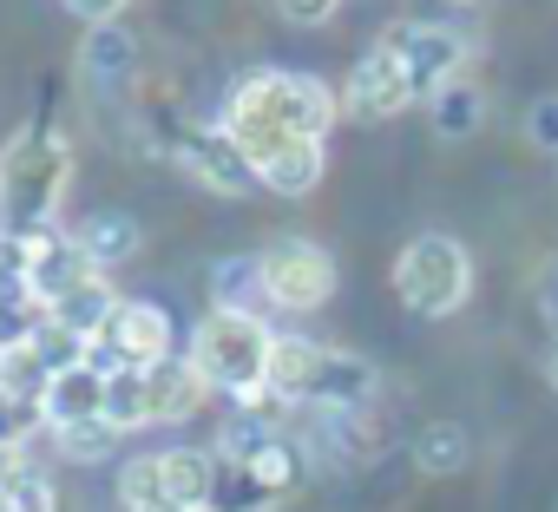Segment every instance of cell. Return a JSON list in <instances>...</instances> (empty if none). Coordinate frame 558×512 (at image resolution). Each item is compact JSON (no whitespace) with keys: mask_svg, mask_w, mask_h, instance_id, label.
I'll use <instances>...</instances> for the list:
<instances>
[{"mask_svg":"<svg viewBox=\"0 0 558 512\" xmlns=\"http://www.w3.org/2000/svg\"><path fill=\"white\" fill-rule=\"evenodd\" d=\"M145 388H151V420H191L210 394V381L197 375L191 355H165L145 368Z\"/></svg>","mask_w":558,"mask_h":512,"instance_id":"14","label":"cell"},{"mask_svg":"<svg viewBox=\"0 0 558 512\" xmlns=\"http://www.w3.org/2000/svg\"><path fill=\"white\" fill-rule=\"evenodd\" d=\"M323 171H329L323 138H296V145L269 151V158L256 164V184H263V191H276V197H310V191L323 184Z\"/></svg>","mask_w":558,"mask_h":512,"instance_id":"16","label":"cell"},{"mask_svg":"<svg viewBox=\"0 0 558 512\" xmlns=\"http://www.w3.org/2000/svg\"><path fill=\"white\" fill-rule=\"evenodd\" d=\"M525 138H532L538 151H558V93L532 99V112H525Z\"/></svg>","mask_w":558,"mask_h":512,"instance_id":"28","label":"cell"},{"mask_svg":"<svg viewBox=\"0 0 558 512\" xmlns=\"http://www.w3.org/2000/svg\"><path fill=\"white\" fill-rule=\"evenodd\" d=\"M316 362H323V342H310V336H276V342H269V381H263V394H269L276 407L310 401Z\"/></svg>","mask_w":558,"mask_h":512,"instance_id":"15","label":"cell"},{"mask_svg":"<svg viewBox=\"0 0 558 512\" xmlns=\"http://www.w3.org/2000/svg\"><path fill=\"white\" fill-rule=\"evenodd\" d=\"M276 8H283V14H290L296 27H323V21H329V14L342 8V0H276Z\"/></svg>","mask_w":558,"mask_h":512,"instance_id":"31","label":"cell"},{"mask_svg":"<svg viewBox=\"0 0 558 512\" xmlns=\"http://www.w3.org/2000/svg\"><path fill=\"white\" fill-rule=\"evenodd\" d=\"M158 466H165V492L184 512H210V499H217V453L171 447V453H158Z\"/></svg>","mask_w":558,"mask_h":512,"instance_id":"19","label":"cell"},{"mask_svg":"<svg viewBox=\"0 0 558 512\" xmlns=\"http://www.w3.org/2000/svg\"><path fill=\"white\" fill-rule=\"evenodd\" d=\"M73 184V145L53 125H21L0 151V236H40L53 230Z\"/></svg>","mask_w":558,"mask_h":512,"instance_id":"2","label":"cell"},{"mask_svg":"<svg viewBox=\"0 0 558 512\" xmlns=\"http://www.w3.org/2000/svg\"><path fill=\"white\" fill-rule=\"evenodd\" d=\"M73 236H80V249H86V264H93V270H119V264H132V256H138V243H145L138 217H132V210H119V204H99V210H86Z\"/></svg>","mask_w":558,"mask_h":512,"instance_id":"13","label":"cell"},{"mask_svg":"<svg viewBox=\"0 0 558 512\" xmlns=\"http://www.w3.org/2000/svg\"><path fill=\"white\" fill-rule=\"evenodd\" d=\"M453 8H480V0H453Z\"/></svg>","mask_w":558,"mask_h":512,"instance_id":"34","label":"cell"},{"mask_svg":"<svg viewBox=\"0 0 558 512\" xmlns=\"http://www.w3.org/2000/svg\"><path fill=\"white\" fill-rule=\"evenodd\" d=\"M34 420H40V407H21V401L0 394V447H21L34 434Z\"/></svg>","mask_w":558,"mask_h":512,"instance_id":"29","label":"cell"},{"mask_svg":"<svg viewBox=\"0 0 558 512\" xmlns=\"http://www.w3.org/2000/svg\"><path fill=\"white\" fill-rule=\"evenodd\" d=\"M342 106L355 119H368V125H388V119H401L414 106V86H408V73H401V60L388 47H368L355 60V73H349V86H342Z\"/></svg>","mask_w":558,"mask_h":512,"instance_id":"9","label":"cell"},{"mask_svg":"<svg viewBox=\"0 0 558 512\" xmlns=\"http://www.w3.org/2000/svg\"><path fill=\"white\" fill-rule=\"evenodd\" d=\"M40 420L60 434V427H80V420H106V368L99 362H80V368H60L40 394Z\"/></svg>","mask_w":558,"mask_h":512,"instance_id":"12","label":"cell"},{"mask_svg":"<svg viewBox=\"0 0 558 512\" xmlns=\"http://www.w3.org/2000/svg\"><path fill=\"white\" fill-rule=\"evenodd\" d=\"M132 66H138V40H132V27L106 21V27H86V34H80V80L112 86V80H132Z\"/></svg>","mask_w":558,"mask_h":512,"instance_id":"18","label":"cell"},{"mask_svg":"<svg viewBox=\"0 0 558 512\" xmlns=\"http://www.w3.org/2000/svg\"><path fill=\"white\" fill-rule=\"evenodd\" d=\"M263 401H269V394H263ZM263 401L236 407V414L217 427V460H223V466H256L276 440H283V427L269 420V407H263Z\"/></svg>","mask_w":558,"mask_h":512,"instance_id":"17","label":"cell"},{"mask_svg":"<svg viewBox=\"0 0 558 512\" xmlns=\"http://www.w3.org/2000/svg\"><path fill=\"white\" fill-rule=\"evenodd\" d=\"M545 381H551V394H558V355H551V362H545Z\"/></svg>","mask_w":558,"mask_h":512,"instance_id":"33","label":"cell"},{"mask_svg":"<svg viewBox=\"0 0 558 512\" xmlns=\"http://www.w3.org/2000/svg\"><path fill=\"white\" fill-rule=\"evenodd\" d=\"M375 388H381V375H375V362H368V355L323 349V362H316V381H310V401H303V407L355 414V407H368V394H375Z\"/></svg>","mask_w":558,"mask_h":512,"instance_id":"11","label":"cell"},{"mask_svg":"<svg viewBox=\"0 0 558 512\" xmlns=\"http://www.w3.org/2000/svg\"><path fill=\"white\" fill-rule=\"evenodd\" d=\"M336 112L342 99L316 73H283V66H250L223 93V132L243 145L250 164H263L269 151H283L296 138H323Z\"/></svg>","mask_w":558,"mask_h":512,"instance_id":"1","label":"cell"},{"mask_svg":"<svg viewBox=\"0 0 558 512\" xmlns=\"http://www.w3.org/2000/svg\"><path fill=\"white\" fill-rule=\"evenodd\" d=\"M427 112H434V132H440V138H473L480 119H486V93H480L473 80H453L447 93L427 99Z\"/></svg>","mask_w":558,"mask_h":512,"instance_id":"23","label":"cell"},{"mask_svg":"<svg viewBox=\"0 0 558 512\" xmlns=\"http://www.w3.org/2000/svg\"><path fill=\"white\" fill-rule=\"evenodd\" d=\"M119 505H125V512H184V505L165 492V466H158V453L125 460V473H119Z\"/></svg>","mask_w":558,"mask_h":512,"instance_id":"25","label":"cell"},{"mask_svg":"<svg viewBox=\"0 0 558 512\" xmlns=\"http://www.w3.org/2000/svg\"><path fill=\"white\" fill-rule=\"evenodd\" d=\"M0 512H60V486L40 473V466H21L8 499H0Z\"/></svg>","mask_w":558,"mask_h":512,"instance_id":"27","label":"cell"},{"mask_svg":"<svg viewBox=\"0 0 558 512\" xmlns=\"http://www.w3.org/2000/svg\"><path fill=\"white\" fill-rule=\"evenodd\" d=\"M263 296L290 316H310L336 296V256L310 236H276L263 249Z\"/></svg>","mask_w":558,"mask_h":512,"instance_id":"5","label":"cell"},{"mask_svg":"<svg viewBox=\"0 0 558 512\" xmlns=\"http://www.w3.org/2000/svg\"><path fill=\"white\" fill-rule=\"evenodd\" d=\"M60 8L73 14V21H86V27H106V21H119L132 0H60Z\"/></svg>","mask_w":558,"mask_h":512,"instance_id":"30","label":"cell"},{"mask_svg":"<svg viewBox=\"0 0 558 512\" xmlns=\"http://www.w3.org/2000/svg\"><path fill=\"white\" fill-rule=\"evenodd\" d=\"M106 420H112L119 434L151 427V388H145V368H112V375H106Z\"/></svg>","mask_w":558,"mask_h":512,"instance_id":"24","label":"cell"},{"mask_svg":"<svg viewBox=\"0 0 558 512\" xmlns=\"http://www.w3.org/2000/svg\"><path fill=\"white\" fill-rule=\"evenodd\" d=\"M269 342L276 336L256 316L210 309L197 322V336H191V362H197V375L217 394H230L236 407H250V401H263V381H269Z\"/></svg>","mask_w":558,"mask_h":512,"instance_id":"3","label":"cell"},{"mask_svg":"<svg viewBox=\"0 0 558 512\" xmlns=\"http://www.w3.org/2000/svg\"><path fill=\"white\" fill-rule=\"evenodd\" d=\"M210 303L230 309V316H256L250 303H269V296H263V249L217 256V264H210Z\"/></svg>","mask_w":558,"mask_h":512,"instance_id":"20","label":"cell"},{"mask_svg":"<svg viewBox=\"0 0 558 512\" xmlns=\"http://www.w3.org/2000/svg\"><path fill=\"white\" fill-rule=\"evenodd\" d=\"M34 243V264H27V296L34 303H60V296H73L80 283H93L99 270L86 264V249H80V236H60V230H40V236H27Z\"/></svg>","mask_w":558,"mask_h":512,"instance_id":"10","label":"cell"},{"mask_svg":"<svg viewBox=\"0 0 558 512\" xmlns=\"http://www.w3.org/2000/svg\"><path fill=\"white\" fill-rule=\"evenodd\" d=\"M381 47L401 60V73H408L414 99H434V93H447L453 80H466V60H473V34H460V27H440V21H408V27H395Z\"/></svg>","mask_w":558,"mask_h":512,"instance_id":"6","label":"cell"},{"mask_svg":"<svg viewBox=\"0 0 558 512\" xmlns=\"http://www.w3.org/2000/svg\"><path fill=\"white\" fill-rule=\"evenodd\" d=\"M466 427L460 420H427L421 434H414V466L427 473V479H447V473H460L466 466Z\"/></svg>","mask_w":558,"mask_h":512,"instance_id":"22","label":"cell"},{"mask_svg":"<svg viewBox=\"0 0 558 512\" xmlns=\"http://www.w3.org/2000/svg\"><path fill=\"white\" fill-rule=\"evenodd\" d=\"M171 158L191 184L217 191V197H243V191H263L256 184V164L243 158V145L223 132V125H178L171 132Z\"/></svg>","mask_w":558,"mask_h":512,"instance_id":"7","label":"cell"},{"mask_svg":"<svg viewBox=\"0 0 558 512\" xmlns=\"http://www.w3.org/2000/svg\"><path fill=\"white\" fill-rule=\"evenodd\" d=\"M53 440H60V453H66L73 466H99V460H112V453H119V440H125V434H119L112 420H80V427H60Z\"/></svg>","mask_w":558,"mask_h":512,"instance_id":"26","label":"cell"},{"mask_svg":"<svg viewBox=\"0 0 558 512\" xmlns=\"http://www.w3.org/2000/svg\"><path fill=\"white\" fill-rule=\"evenodd\" d=\"M112 309H119V290H112L106 277H93V283H80L73 296H60V303L47 309V322H60V329L80 336V342H99L106 322H112Z\"/></svg>","mask_w":558,"mask_h":512,"instance_id":"21","label":"cell"},{"mask_svg":"<svg viewBox=\"0 0 558 512\" xmlns=\"http://www.w3.org/2000/svg\"><path fill=\"white\" fill-rule=\"evenodd\" d=\"M395 296H401L421 322L453 316V309L473 296V256H466V243H460V236H440V230L414 236V243L395 256Z\"/></svg>","mask_w":558,"mask_h":512,"instance_id":"4","label":"cell"},{"mask_svg":"<svg viewBox=\"0 0 558 512\" xmlns=\"http://www.w3.org/2000/svg\"><path fill=\"white\" fill-rule=\"evenodd\" d=\"M27 466V453L21 447H0V499H8V486H14V473Z\"/></svg>","mask_w":558,"mask_h":512,"instance_id":"32","label":"cell"},{"mask_svg":"<svg viewBox=\"0 0 558 512\" xmlns=\"http://www.w3.org/2000/svg\"><path fill=\"white\" fill-rule=\"evenodd\" d=\"M165 355H178V349H171V316H165L158 303H125V296H119L106 336L93 342V362L112 375V368H151V362H165Z\"/></svg>","mask_w":558,"mask_h":512,"instance_id":"8","label":"cell"}]
</instances>
